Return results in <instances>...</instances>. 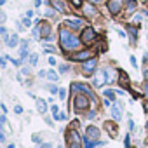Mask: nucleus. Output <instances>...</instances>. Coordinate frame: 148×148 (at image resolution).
I'll return each mask as SVG.
<instances>
[{"label":"nucleus","mask_w":148,"mask_h":148,"mask_svg":"<svg viewBox=\"0 0 148 148\" xmlns=\"http://www.w3.org/2000/svg\"><path fill=\"white\" fill-rule=\"evenodd\" d=\"M59 42H61V47L64 49V51H75L80 44H82V40L73 33L71 30H68L66 26L63 28H59Z\"/></svg>","instance_id":"obj_1"},{"label":"nucleus","mask_w":148,"mask_h":148,"mask_svg":"<svg viewBox=\"0 0 148 148\" xmlns=\"http://www.w3.org/2000/svg\"><path fill=\"white\" fill-rule=\"evenodd\" d=\"M66 143H68L70 148H82V139H80L79 132L73 127H70L66 131Z\"/></svg>","instance_id":"obj_2"},{"label":"nucleus","mask_w":148,"mask_h":148,"mask_svg":"<svg viewBox=\"0 0 148 148\" xmlns=\"http://www.w3.org/2000/svg\"><path fill=\"white\" fill-rule=\"evenodd\" d=\"M73 108L75 112H82L89 108V96L87 94H77L75 99H73Z\"/></svg>","instance_id":"obj_3"},{"label":"nucleus","mask_w":148,"mask_h":148,"mask_svg":"<svg viewBox=\"0 0 148 148\" xmlns=\"http://www.w3.org/2000/svg\"><path fill=\"white\" fill-rule=\"evenodd\" d=\"M71 91H73V92L80 91V92L87 94V96L91 98V101H96V98H94V94H92L91 87H89V86H86V84H82V82H73V84H71Z\"/></svg>","instance_id":"obj_4"},{"label":"nucleus","mask_w":148,"mask_h":148,"mask_svg":"<svg viewBox=\"0 0 148 148\" xmlns=\"http://www.w3.org/2000/svg\"><path fill=\"white\" fill-rule=\"evenodd\" d=\"M80 40H82V44H91V42H94L96 40V32L89 26V28H84V32H82V35H80Z\"/></svg>","instance_id":"obj_5"},{"label":"nucleus","mask_w":148,"mask_h":148,"mask_svg":"<svg viewBox=\"0 0 148 148\" xmlns=\"http://www.w3.org/2000/svg\"><path fill=\"white\" fill-rule=\"evenodd\" d=\"M96 66H98V59L96 58H91V59H87V61H84V66H82V71L86 73V75H91V73L96 70Z\"/></svg>","instance_id":"obj_6"},{"label":"nucleus","mask_w":148,"mask_h":148,"mask_svg":"<svg viewBox=\"0 0 148 148\" xmlns=\"http://www.w3.org/2000/svg\"><path fill=\"white\" fill-rule=\"evenodd\" d=\"M91 58H92V51H91V49L79 51V52H75V54L71 56L73 61H87V59H91Z\"/></svg>","instance_id":"obj_7"},{"label":"nucleus","mask_w":148,"mask_h":148,"mask_svg":"<svg viewBox=\"0 0 148 148\" xmlns=\"http://www.w3.org/2000/svg\"><path fill=\"white\" fill-rule=\"evenodd\" d=\"M40 35H42V38H44V40H52V37H51V26H49V23H44V21H40Z\"/></svg>","instance_id":"obj_8"},{"label":"nucleus","mask_w":148,"mask_h":148,"mask_svg":"<svg viewBox=\"0 0 148 148\" xmlns=\"http://www.w3.org/2000/svg\"><path fill=\"white\" fill-rule=\"evenodd\" d=\"M120 7H122V0H110L108 2V9L112 14H119Z\"/></svg>","instance_id":"obj_9"},{"label":"nucleus","mask_w":148,"mask_h":148,"mask_svg":"<svg viewBox=\"0 0 148 148\" xmlns=\"http://www.w3.org/2000/svg\"><path fill=\"white\" fill-rule=\"evenodd\" d=\"M82 19H66L64 21V26L66 28H73V30H79V28H82Z\"/></svg>","instance_id":"obj_10"},{"label":"nucleus","mask_w":148,"mask_h":148,"mask_svg":"<svg viewBox=\"0 0 148 148\" xmlns=\"http://www.w3.org/2000/svg\"><path fill=\"white\" fill-rule=\"evenodd\" d=\"M86 134H87V138L92 139V141H98V138H99V131H98V127H94V125H89L87 131H86Z\"/></svg>","instance_id":"obj_11"},{"label":"nucleus","mask_w":148,"mask_h":148,"mask_svg":"<svg viewBox=\"0 0 148 148\" xmlns=\"http://www.w3.org/2000/svg\"><path fill=\"white\" fill-rule=\"evenodd\" d=\"M101 71H103V77H105V82H106V84H112V82L115 80V73H113L112 68H105V70H101Z\"/></svg>","instance_id":"obj_12"},{"label":"nucleus","mask_w":148,"mask_h":148,"mask_svg":"<svg viewBox=\"0 0 148 148\" xmlns=\"http://www.w3.org/2000/svg\"><path fill=\"white\" fill-rule=\"evenodd\" d=\"M112 115H113V120H120L122 119V103L112 106Z\"/></svg>","instance_id":"obj_13"},{"label":"nucleus","mask_w":148,"mask_h":148,"mask_svg":"<svg viewBox=\"0 0 148 148\" xmlns=\"http://www.w3.org/2000/svg\"><path fill=\"white\" fill-rule=\"evenodd\" d=\"M51 5L59 12H66V5H64L63 0H51Z\"/></svg>","instance_id":"obj_14"},{"label":"nucleus","mask_w":148,"mask_h":148,"mask_svg":"<svg viewBox=\"0 0 148 148\" xmlns=\"http://www.w3.org/2000/svg\"><path fill=\"white\" fill-rule=\"evenodd\" d=\"M92 84H94V87H101L103 84H106V82H105V77H103V71H99L98 75L92 79Z\"/></svg>","instance_id":"obj_15"},{"label":"nucleus","mask_w":148,"mask_h":148,"mask_svg":"<svg viewBox=\"0 0 148 148\" xmlns=\"http://www.w3.org/2000/svg\"><path fill=\"white\" fill-rule=\"evenodd\" d=\"M105 127H106V131H108V134L112 136V138H115L117 136V125H115V122H105Z\"/></svg>","instance_id":"obj_16"},{"label":"nucleus","mask_w":148,"mask_h":148,"mask_svg":"<svg viewBox=\"0 0 148 148\" xmlns=\"http://www.w3.org/2000/svg\"><path fill=\"white\" fill-rule=\"evenodd\" d=\"M119 77H120V84L125 87V89H129V77H127V73L125 71H119Z\"/></svg>","instance_id":"obj_17"},{"label":"nucleus","mask_w":148,"mask_h":148,"mask_svg":"<svg viewBox=\"0 0 148 148\" xmlns=\"http://www.w3.org/2000/svg\"><path fill=\"white\" fill-rule=\"evenodd\" d=\"M19 54H21V61H23L26 56H30V54H28V42H26V40H23V42H21V49H19Z\"/></svg>","instance_id":"obj_18"},{"label":"nucleus","mask_w":148,"mask_h":148,"mask_svg":"<svg viewBox=\"0 0 148 148\" xmlns=\"http://www.w3.org/2000/svg\"><path fill=\"white\" fill-rule=\"evenodd\" d=\"M37 110H38V113H45V110H47V103H45V99H37Z\"/></svg>","instance_id":"obj_19"},{"label":"nucleus","mask_w":148,"mask_h":148,"mask_svg":"<svg viewBox=\"0 0 148 148\" xmlns=\"http://www.w3.org/2000/svg\"><path fill=\"white\" fill-rule=\"evenodd\" d=\"M18 44H19V37H18V35H11V37L7 38V45H9V47H16Z\"/></svg>","instance_id":"obj_20"},{"label":"nucleus","mask_w":148,"mask_h":148,"mask_svg":"<svg viewBox=\"0 0 148 148\" xmlns=\"http://www.w3.org/2000/svg\"><path fill=\"white\" fill-rule=\"evenodd\" d=\"M82 143H84V148H94V146L98 145V141H92V139H89L87 136L82 139Z\"/></svg>","instance_id":"obj_21"},{"label":"nucleus","mask_w":148,"mask_h":148,"mask_svg":"<svg viewBox=\"0 0 148 148\" xmlns=\"http://www.w3.org/2000/svg\"><path fill=\"white\" fill-rule=\"evenodd\" d=\"M35 23H37V26H35V28H33V32H32V35H33V37H35V38H42V35H40V21H38V19H37V21H35Z\"/></svg>","instance_id":"obj_22"},{"label":"nucleus","mask_w":148,"mask_h":148,"mask_svg":"<svg viewBox=\"0 0 148 148\" xmlns=\"http://www.w3.org/2000/svg\"><path fill=\"white\" fill-rule=\"evenodd\" d=\"M47 79H49L51 82H56V80L59 79V75H58L54 70H49V71H47Z\"/></svg>","instance_id":"obj_23"},{"label":"nucleus","mask_w":148,"mask_h":148,"mask_svg":"<svg viewBox=\"0 0 148 148\" xmlns=\"http://www.w3.org/2000/svg\"><path fill=\"white\" fill-rule=\"evenodd\" d=\"M28 61H30V64H32V66H35V64L38 63V54H35V52H32V54L28 56Z\"/></svg>","instance_id":"obj_24"},{"label":"nucleus","mask_w":148,"mask_h":148,"mask_svg":"<svg viewBox=\"0 0 148 148\" xmlns=\"http://www.w3.org/2000/svg\"><path fill=\"white\" fill-rule=\"evenodd\" d=\"M84 11H86V14H91V16H96V9H94L92 5H86V7H84Z\"/></svg>","instance_id":"obj_25"},{"label":"nucleus","mask_w":148,"mask_h":148,"mask_svg":"<svg viewBox=\"0 0 148 148\" xmlns=\"http://www.w3.org/2000/svg\"><path fill=\"white\" fill-rule=\"evenodd\" d=\"M54 119H56V120H66V119H68V115H66L64 112H59V113H56V115H54Z\"/></svg>","instance_id":"obj_26"},{"label":"nucleus","mask_w":148,"mask_h":148,"mask_svg":"<svg viewBox=\"0 0 148 148\" xmlns=\"http://www.w3.org/2000/svg\"><path fill=\"white\" fill-rule=\"evenodd\" d=\"M136 9V0H127V11H134Z\"/></svg>","instance_id":"obj_27"},{"label":"nucleus","mask_w":148,"mask_h":148,"mask_svg":"<svg viewBox=\"0 0 148 148\" xmlns=\"http://www.w3.org/2000/svg\"><path fill=\"white\" fill-rule=\"evenodd\" d=\"M68 70H70V66H68V64H59V71H61V73H66Z\"/></svg>","instance_id":"obj_28"},{"label":"nucleus","mask_w":148,"mask_h":148,"mask_svg":"<svg viewBox=\"0 0 148 148\" xmlns=\"http://www.w3.org/2000/svg\"><path fill=\"white\" fill-rule=\"evenodd\" d=\"M7 124V119H5V115H0V127H4Z\"/></svg>","instance_id":"obj_29"},{"label":"nucleus","mask_w":148,"mask_h":148,"mask_svg":"<svg viewBox=\"0 0 148 148\" xmlns=\"http://www.w3.org/2000/svg\"><path fill=\"white\" fill-rule=\"evenodd\" d=\"M96 117H98V113H96V112H89V113H87V119H91V120H94Z\"/></svg>","instance_id":"obj_30"},{"label":"nucleus","mask_w":148,"mask_h":148,"mask_svg":"<svg viewBox=\"0 0 148 148\" xmlns=\"http://www.w3.org/2000/svg\"><path fill=\"white\" fill-rule=\"evenodd\" d=\"M71 4L75 7H82V0H71Z\"/></svg>","instance_id":"obj_31"},{"label":"nucleus","mask_w":148,"mask_h":148,"mask_svg":"<svg viewBox=\"0 0 148 148\" xmlns=\"http://www.w3.org/2000/svg\"><path fill=\"white\" fill-rule=\"evenodd\" d=\"M5 19H7V16H5L2 11H0V25H2V23H5Z\"/></svg>","instance_id":"obj_32"},{"label":"nucleus","mask_w":148,"mask_h":148,"mask_svg":"<svg viewBox=\"0 0 148 148\" xmlns=\"http://www.w3.org/2000/svg\"><path fill=\"white\" fill-rule=\"evenodd\" d=\"M49 91H51L52 94H56V92H59V89H58L56 86H49Z\"/></svg>","instance_id":"obj_33"},{"label":"nucleus","mask_w":148,"mask_h":148,"mask_svg":"<svg viewBox=\"0 0 148 148\" xmlns=\"http://www.w3.org/2000/svg\"><path fill=\"white\" fill-rule=\"evenodd\" d=\"M58 94H59V98H61V99H64V98H66V91H64V89H59V92H58Z\"/></svg>","instance_id":"obj_34"},{"label":"nucleus","mask_w":148,"mask_h":148,"mask_svg":"<svg viewBox=\"0 0 148 148\" xmlns=\"http://www.w3.org/2000/svg\"><path fill=\"white\" fill-rule=\"evenodd\" d=\"M105 96H106V98H113V91H110V89H105Z\"/></svg>","instance_id":"obj_35"},{"label":"nucleus","mask_w":148,"mask_h":148,"mask_svg":"<svg viewBox=\"0 0 148 148\" xmlns=\"http://www.w3.org/2000/svg\"><path fill=\"white\" fill-rule=\"evenodd\" d=\"M14 112H16L18 115H19V113H23V106H19V105H16V106H14Z\"/></svg>","instance_id":"obj_36"},{"label":"nucleus","mask_w":148,"mask_h":148,"mask_svg":"<svg viewBox=\"0 0 148 148\" xmlns=\"http://www.w3.org/2000/svg\"><path fill=\"white\" fill-rule=\"evenodd\" d=\"M40 148H52V143H40Z\"/></svg>","instance_id":"obj_37"},{"label":"nucleus","mask_w":148,"mask_h":148,"mask_svg":"<svg viewBox=\"0 0 148 148\" xmlns=\"http://www.w3.org/2000/svg\"><path fill=\"white\" fill-rule=\"evenodd\" d=\"M23 25H25V26H32V21H30L28 18H25V19H23Z\"/></svg>","instance_id":"obj_38"},{"label":"nucleus","mask_w":148,"mask_h":148,"mask_svg":"<svg viewBox=\"0 0 148 148\" xmlns=\"http://www.w3.org/2000/svg\"><path fill=\"white\" fill-rule=\"evenodd\" d=\"M134 127H136V125H134V122H132V119H129V129H131V131H134Z\"/></svg>","instance_id":"obj_39"},{"label":"nucleus","mask_w":148,"mask_h":148,"mask_svg":"<svg viewBox=\"0 0 148 148\" xmlns=\"http://www.w3.org/2000/svg\"><path fill=\"white\" fill-rule=\"evenodd\" d=\"M21 71H23V73H25V75H30V68H28V66H25V68H23V70H21Z\"/></svg>","instance_id":"obj_40"},{"label":"nucleus","mask_w":148,"mask_h":148,"mask_svg":"<svg viewBox=\"0 0 148 148\" xmlns=\"http://www.w3.org/2000/svg\"><path fill=\"white\" fill-rule=\"evenodd\" d=\"M45 16H47V18H51V16H54V12H52L51 9H47V11H45Z\"/></svg>","instance_id":"obj_41"},{"label":"nucleus","mask_w":148,"mask_h":148,"mask_svg":"<svg viewBox=\"0 0 148 148\" xmlns=\"http://www.w3.org/2000/svg\"><path fill=\"white\" fill-rule=\"evenodd\" d=\"M131 64H132V66H138V63H136V58H134V56H131Z\"/></svg>","instance_id":"obj_42"},{"label":"nucleus","mask_w":148,"mask_h":148,"mask_svg":"<svg viewBox=\"0 0 148 148\" xmlns=\"http://www.w3.org/2000/svg\"><path fill=\"white\" fill-rule=\"evenodd\" d=\"M5 61H7V58H0V66H5Z\"/></svg>","instance_id":"obj_43"},{"label":"nucleus","mask_w":148,"mask_h":148,"mask_svg":"<svg viewBox=\"0 0 148 148\" xmlns=\"http://www.w3.org/2000/svg\"><path fill=\"white\" fill-rule=\"evenodd\" d=\"M0 35H7V30L4 26H0Z\"/></svg>","instance_id":"obj_44"},{"label":"nucleus","mask_w":148,"mask_h":148,"mask_svg":"<svg viewBox=\"0 0 148 148\" xmlns=\"http://www.w3.org/2000/svg\"><path fill=\"white\" fill-rule=\"evenodd\" d=\"M45 52H56V49L54 47H45Z\"/></svg>","instance_id":"obj_45"},{"label":"nucleus","mask_w":148,"mask_h":148,"mask_svg":"<svg viewBox=\"0 0 148 148\" xmlns=\"http://www.w3.org/2000/svg\"><path fill=\"white\" fill-rule=\"evenodd\" d=\"M33 141H37V143H42V141H40V136H38V134H37V136L33 134Z\"/></svg>","instance_id":"obj_46"},{"label":"nucleus","mask_w":148,"mask_h":148,"mask_svg":"<svg viewBox=\"0 0 148 148\" xmlns=\"http://www.w3.org/2000/svg\"><path fill=\"white\" fill-rule=\"evenodd\" d=\"M51 110H52V113H59V108H58V106H52Z\"/></svg>","instance_id":"obj_47"},{"label":"nucleus","mask_w":148,"mask_h":148,"mask_svg":"<svg viewBox=\"0 0 148 148\" xmlns=\"http://www.w3.org/2000/svg\"><path fill=\"white\" fill-rule=\"evenodd\" d=\"M145 94H146V98H148V84L145 86Z\"/></svg>","instance_id":"obj_48"},{"label":"nucleus","mask_w":148,"mask_h":148,"mask_svg":"<svg viewBox=\"0 0 148 148\" xmlns=\"http://www.w3.org/2000/svg\"><path fill=\"white\" fill-rule=\"evenodd\" d=\"M0 141H5V136H4L2 132H0Z\"/></svg>","instance_id":"obj_49"},{"label":"nucleus","mask_w":148,"mask_h":148,"mask_svg":"<svg viewBox=\"0 0 148 148\" xmlns=\"http://www.w3.org/2000/svg\"><path fill=\"white\" fill-rule=\"evenodd\" d=\"M145 77H146V79H148V70H145Z\"/></svg>","instance_id":"obj_50"},{"label":"nucleus","mask_w":148,"mask_h":148,"mask_svg":"<svg viewBox=\"0 0 148 148\" xmlns=\"http://www.w3.org/2000/svg\"><path fill=\"white\" fill-rule=\"evenodd\" d=\"M5 4V0H0V5H4Z\"/></svg>","instance_id":"obj_51"},{"label":"nucleus","mask_w":148,"mask_h":148,"mask_svg":"<svg viewBox=\"0 0 148 148\" xmlns=\"http://www.w3.org/2000/svg\"><path fill=\"white\" fill-rule=\"evenodd\" d=\"M145 110H146V112H148V103H146V105H145Z\"/></svg>","instance_id":"obj_52"},{"label":"nucleus","mask_w":148,"mask_h":148,"mask_svg":"<svg viewBox=\"0 0 148 148\" xmlns=\"http://www.w3.org/2000/svg\"><path fill=\"white\" fill-rule=\"evenodd\" d=\"M91 2H99V0H91Z\"/></svg>","instance_id":"obj_53"},{"label":"nucleus","mask_w":148,"mask_h":148,"mask_svg":"<svg viewBox=\"0 0 148 148\" xmlns=\"http://www.w3.org/2000/svg\"><path fill=\"white\" fill-rule=\"evenodd\" d=\"M58 148H63V145H59V146H58Z\"/></svg>","instance_id":"obj_54"},{"label":"nucleus","mask_w":148,"mask_h":148,"mask_svg":"<svg viewBox=\"0 0 148 148\" xmlns=\"http://www.w3.org/2000/svg\"><path fill=\"white\" fill-rule=\"evenodd\" d=\"M146 129H148V120H146Z\"/></svg>","instance_id":"obj_55"}]
</instances>
